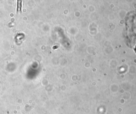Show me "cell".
<instances>
[{"label": "cell", "instance_id": "1", "mask_svg": "<svg viewBox=\"0 0 136 114\" xmlns=\"http://www.w3.org/2000/svg\"><path fill=\"white\" fill-rule=\"evenodd\" d=\"M134 50H135V51H136V46H135V49H134Z\"/></svg>", "mask_w": 136, "mask_h": 114}]
</instances>
